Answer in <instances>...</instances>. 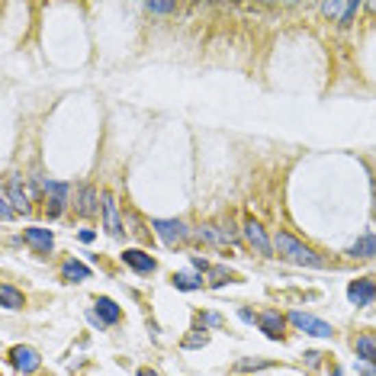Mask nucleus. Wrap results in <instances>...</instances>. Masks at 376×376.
Instances as JSON below:
<instances>
[{
    "mask_svg": "<svg viewBox=\"0 0 376 376\" xmlns=\"http://www.w3.org/2000/svg\"><path fill=\"white\" fill-rule=\"evenodd\" d=\"M273 251L280 254L283 261L290 264H299V267H322V258L315 254L309 245H303L299 238H292L290 231H277V238H273Z\"/></svg>",
    "mask_w": 376,
    "mask_h": 376,
    "instance_id": "f257e3e1",
    "label": "nucleus"
},
{
    "mask_svg": "<svg viewBox=\"0 0 376 376\" xmlns=\"http://www.w3.org/2000/svg\"><path fill=\"white\" fill-rule=\"evenodd\" d=\"M151 229H155L158 238L164 241V245H171V248L187 238V225H184L180 219H155L151 222Z\"/></svg>",
    "mask_w": 376,
    "mask_h": 376,
    "instance_id": "f03ea898",
    "label": "nucleus"
},
{
    "mask_svg": "<svg viewBox=\"0 0 376 376\" xmlns=\"http://www.w3.org/2000/svg\"><path fill=\"white\" fill-rule=\"evenodd\" d=\"M290 322L299 328V331L305 334H312V338H331L334 328L328 322H322V318H315V315H305V312H292L290 315Z\"/></svg>",
    "mask_w": 376,
    "mask_h": 376,
    "instance_id": "7ed1b4c3",
    "label": "nucleus"
},
{
    "mask_svg": "<svg viewBox=\"0 0 376 376\" xmlns=\"http://www.w3.org/2000/svg\"><path fill=\"white\" fill-rule=\"evenodd\" d=\"M245 238H248L251 248H258V254H264V258L273 254V241L267 238V231H264V225L258 219H245Z\"/></svg>",
    "mask_w": 376,
    "mask_h": 376,
    "instance_id": "20e7f679",
    "label": "nucleus"
},
{
    "mask_svg": "<svg viewBox=\"0 0 376 376\" xmlns=\"http://www.w3.org/2000/svg\"><path fill=\"white\" fill-rule=\"evenodd\" d=\"M347 299L354 305H370L376 299V280L373 277H360L347 286Z\"/></svg>",
    "mask_w": 376,
    "mask_h": 376,
    "instance_id": "39448f33",
    "label": "nucleus"
},
{
    "mask_svg": "<svg viewBox=\"0 0 376 376\" xmlns=\"http://www.w3.org/2000/svg\"><path fill=\"white\" fill-rule=\"evenodd\" d=\"M42 190H45V197H49V216H62V209H64V199H68V184H55V180H42Z\"/></svg>",
    "mask_w": 376,
    "mask_h": 376,
    "instance_id": "423d86ee",
    "label": "nucleus"
},
{
    "mask_svg": "<svg viewBox=\"0 0 376 376\" xmlns=\"http://www.w3.org/2000/svg\"><path fill=\"white\" fill-rule=\"evenodd\" d=\"M10 364L20 370V373H36L42 366V357H39V351H32V347H13L10 351Z\"/></svg>",
    "mask_w": 376,
    "mask_h": 376,
    "instance_id": "0eeeda50",
    "label": "nucleus"
},
{
    "mask_svg": "<svg viewBox=\"0 0 376 376\" xmlns=\"http://www.w3.org/2000/svg\"><path fill=\"white\" fill-rule=\"evenodd\" d=\"M103 225L113 238H123V219H119V203L113 193H103Z\"/></svg>",
    "mask_w": 376,
    "mask_h": 376,
    "instance_id": "6e6552de",
    "label": "nucleus"
},
{
    "mask_svg": "<svg viewBox=\"0 0 376 376\" xmlns=\"http://www.w3.org/2000/svg\"><path fill=\"white\" fill-rule=\"evenodd\" d=\"M3 193L10 197V203L20 209V212H29V203L36 199L32 193H26V184H23V177H10V180H7V190H3Z\"/></svg>",
    "mask_w": 376,
    "mask_h": 376,
    "instance_id": "1a4fd4ad",
    "label": "nucleus"
},
{
    "mask_svg": "<svg viewBox=\"0 0 376 376\" xmlns=\"http://www.w3.org/2000/svg\"><path fill=\"white\" fill-rule=\"evenodd\" d=\"M103 209V197L97 193L94 187H81V197H77V212H81L84 219H90Z\"/></svg>",
    "mask_w": 376,
    "mask_h": 376,
    "instance_id": "9d476101",
    "label": "nucleus"
},
{
    "mask_svg": "<svg viewBox=\"0 0 376 376\" xmlns=\"http://www.w3.org/2000/svg\"><path fill=\"white\" fill-rule=\"evenodd\" d=\"M123 264L125 267H132V271H138V273H151L158 267L155 264V258L151 254H145V251H138V248H129L123 254Z\"/></svg>",
    "mask_w": 376,
    "mask_h": 376,
    "instance_id": "9b49d317",
    "label": "nucleus"
},
{
    "mask_svg": "<svg viewBox=\"0 0 376 376\" xmlns=\"http://www.w3.org/2000/svg\"><path fill=\"white\" fill-rule=\"evenodd\" d=\"M283 322H286V318H283L280 312H261L258 315V325H261V331L267 334L271 341H280L283 338Z\"/></svg>",
    "mask_w": 376,
    "mask_h": 376,
    "instance_id": "f8f14e48",
    "label": "nucleus"
},
{
    "mask_svg": "<svg viewBox=\"0 0 376 376\" xmlns=\"http://www.w3.org/2000/svg\"><path fill=\"white\" fill-rule=\"evenodd\" d=\"M23 238H26V245H32V248L39 251V254H49L55 245V235L49 229H26L23 231Z\"/></svg>",
    "mask_w": 376,
    "mask_h": 376,
    "instance_id": "ddd939ff",
    "label": "nucleus"
},
{
    "mask_svg": "<svg viewBox=\"0 0 376 376\" xmlns=\"http://www.w3.org/2000/svg\"><path fill=\"white\" fill-rule=\"evenodd\" d=\"M360 10V3H354V0H351V3H322V13L325 16H331V20H338L341 23V26H344V23H351V16H354V13Z\"/></svg>",
    "mask_w": 376,
    "mask_h": 376,
    "instance_id": "4468645a",
    "label": "nucleus"
},
{
    "mask_svg": "<svg viewBox=\"0 0 376 376\" xmlns=\"http://www.w3.org/2000/svg\"><path fill=\"white\" fill-rule=\"evenodd\" d=\"M94 315L100 318V325H116L123 312H119V305H116L113 299H106L103 296V299H97L94 303Z\"/></svg>",
    "mask_w": 376,
    "mask_h": 376,
    "instance_id": "2eb2a0df",
    "label": "nucleus"
},
{
    "mask_svg": "<svg viewBox=\"0 0 376 376\" xmlns=\"http://www.w3.org/2000/svg\"><path fill=\"white\" fill-rule=\"evenodd\" d=\"M62 277L68 283H84V280H90V267H87V264H81V261H64Z\"/></svg>",
    "mask_w": 376,
    "mask_h": 376,
    "instance_id": "dca6fc26",
    "label": "nucleus"
},
{
    "mask_svg": "<svg viewBox=\"0 0 376 376\" xmlns=\"http://www.w3.org/2000/svg\"><path fill=\"white\" fill-rule=\"evenodd\" d=\"M354 351L360 360H370V364H373L376 360V334H360V338H354Z\"/></svg>",
    "mask_w": 376,
    "mask_h": 376,
    "instance_id": "f3484780",
    "label": "nucleus"
},
{
    "mask_svg": "<svg viewBox=\"0 0 376 376\" xmlns=\"http://www.w3.org/2000/svg\"><path fill=\"white\" fill-rule=\"evenodd\" d=\"M351 258H376V238L373 235H364L351 245Z\"/></svg>",
    "mask_w": 376,
    "mask_h": 376,
    "instance_id": "a211bd4d",
    "label": "nucleus"
},
{
    "mask_svg": "<svg viewBox=\"0 0 376 376\" xmlns=\"http://www.w3.org/2000/svg\"><path fill=\"white\" fill-rule=\"evenodd\" d=\"M199 238H206V241H212V245H229V235H225V229H222V225H203V229H199Z\"/></svg>",
    "mask_w": 376,
    "mask_h": 376,
    "instance_id": "6ab92c4d",
    "label": "nucleus"
},
{
    "mask_svg": "<svg viewBox=\"0 0 376 376\" xmlns=\"http://www.w3.org/2000/svg\"><path fill=\"white\" fill-rule=\"evenodd\" d=\"M0 299H3V309H20V305H23V292L13 290L10 283H3V286H0Z\"/></svg>",
    "mask_w": 376,
    "mask_h": 376,
    "instance_id": "aec40b11",
    "label": "nucleus"
},
{
    "mask_svg": "<svg viewBox=\"0 0 376 376\" xmlns=\"http://www.w3.org/2000/svg\"><path fill=\"white\" fill-rule=\"evenodd\" d=\"M174 286L177 290H203V277H197V273H174Z\"/></svg>",
    "mask_w": 376,
    "mask_h": 376,
    "instance_id": "412c9836",
    "label": "nucleus"
},
{
    "mask_svg": "<svg viewBox=\"0 0 376 376\" xmlns=\"http://www.w3.org/2000/svg\"><path fill=\"white\" fill-rule=\"evenodd\" d=\"M0 219H3V222L13 219V203H10V197H7V193L0 197Z\"/></svg>",
    "mask_w": 376,
    "mask_h": 376,
    "instance_id": "4be33fe9",
    "label": "nucleus"
},
{
    "mask_svg": "<svg viewBox=\"0 0 376 376\" xmlns=\"http://www.w3.org/2000/svg\"><path fill=\"white\" fill-rule=\"evenodd\" d=\"M206 341H209V334H206V331H203V334H190L187 341H184V347H203Z\"/></svg>",
    "mask_w": 376,
    "mask_h": 376,
    "instance_id": "5701e85b",
    "label": "nucleus"
},
{
    "mask_svg": "<svg viewBox=\"0 0 376 376\" xmlns=\"http://www.w3.org/2000/svg\"><path fill=\"white\" fill-rule=\"evenodd\" d=\"M354 366H357V373H364V376H373L376 373V366L370 364V360H357Z\"/></svg>",
    "mask_w": 376,
    "mask_h": 376,
    "instance_id": "b1692460",
    "label": "nucleus"
},
{
    "mask_svg": "<svg viewBox=\"0 0 376 376\" xmlns=\"http://www.w3.org/2000/svg\"><path fill=\"white\" fill-rule=\"evenodd\" d=\"M225 280H231L229 277V271H222V267H216V271H212V283H216V286H222V283Z\"/></svg>",
    "mask_w": 376,
    "mask_h": 376,
    "instance_id": "393cba45",
    "label": "nucleus"
},
{
    "mask_svg": "<svg viewBox=\"0 0 376 376\" xmlns=\"http://www.w3.org/2000/svg\"><path fill=\"white\" fill-rule=\"evenodd\" d=\"M148 10L151 13H171L174 10V3H148Z\"/></svg>",
    "mask_w": 376,
    "mask_h": 376,
    "instance_id": "a878e982",
    "label": "nucleus"
},
{
    "mask_svg": "<svg viewBox=\"0 0 376 376\" xmlns=\"http://www.w3.org/2000/svg\"><path fill=\"white\" fill-rule=\"evenodd\" d=\"M305 364H309V366H318V364H322V354H318V351H309V354H305Z\"/></svg>",
    "mask_w": 376,
    "mask_h": 376,
    "instance_id": "bb28decb",
    "label": "nucleus"
},
{
    "mask_svg": "<svg viewBox=\"0 0 376 376\" xmlns=\"http://www.w3.org/2000/svg\"><path fill=\"white\" fill-rule=\"evenodd\" d=\"M258 366H264L261 360H241V364H238V370H258Z\"/></svg>",
    "mask_w": 376,
    "mask_h": 376,
    "instance_id": "cd10ccee",
    "label": "nucleus"
},
{
    "mask_svg": "<svg viewBox=\"0 0 376 376\" xmlns=\"http://www.w3.org/2000/svg\"><path fill=\"white\" fill-rule=\"evenodd\" d=\"M203 322H206V325H222V318L216 312H206V315H203Z\"/></svg>",
    "mask_w": 376,
    "mask_h": 376,
    "instance_id": "c85d7f7f",
    "label": "nucleus"
},
{
    "mask_svg": "<svg viewBox=\"0 0 376 376\" xmlns=\"http://www.w3.org/2000/svg\"><path fill=\"white\" fill-rule=\"evenodd\" d=\"M193 267H197V271H209V264L203 261V258H193Z\"/></svg>",
    "mask_w": 376,
    "mask_h": 376,
    "instance_id": "c756f323",
    "label": "nucleus"
},
{
    "mask_svg": "<svg viewBox=\"0 0 376 376\" xmlns=\"http://www.w3.org/2000/svg\"><path fill=\"white\" fill-rule=\"evenodd\" d=\"M81 241H94V229H84L81 231Z\"/></svg>",
    "mask_w": 376,
    "mask_h": 376,
    "instance_id": "7c9ffc66",
    "label": "nucleus"
},
{
    "mask_svg": "<svg viewBox=\"0 0 376 376\" xmlns=\"http://www.w3.org/2000/svg\"><path fill=\"white\" fill-rule=\"evenodd\" d=\"M138 376H158L155 370H138Z\"/></svg>",
    "mask_w": 376,
    "mask_h": 376,
    "instance_id": "2f4dec72",
    "label": "nucleus"
},
{
    "mask_svg": "<svg viewBox=\"0 0 376 376\" xmlns=\"http://www.w3.org/2000/svg\"><path fill=\"white\" fill-rule=\"evenodd\" d=\"M370 10H376V3H370Z\"/></svg>",
    "mask_w": 376,
    "mask_h": 376,
    "instance_id": "473e14b6",
    "label": "nucleus"
}]
</instances>
